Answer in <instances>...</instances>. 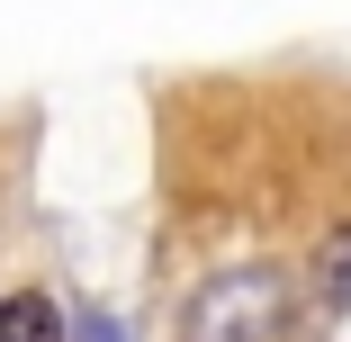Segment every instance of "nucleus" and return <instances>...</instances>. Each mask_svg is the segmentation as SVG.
Returning a JSON list of instances; mask_svg holds the SVG:
<instances>
[{
    "instance_id": "f03ea898",
    "label": "nucleus",
    "mask_w": 351,
    "mask_h": 342,
    "mask_svg": "<svg viewBox=\"0 0 351 342\" xmlns=\"http://www.w3.org/2000/svg\"><path fill=\"white\" fill-rule=\"evenodd\" d=\"M315 280H324V297H351V225H333L315 243Z\"/></svg>"
},
{
    "instance_id": "7ed1b4c3",
    "label": "nucleus",
    "mask_w": 351,
    "mask_h": 342,
    "mask_svg": "<svg viewBox=\"0 0 351 342\" xmlns=\"http://www.w3.org/2000/svg\"><path fill=\"white\" fill-rule=\"evenodd\" d=\"M99 342H108V333H99Z\"/></svg>"
},
{
    "instance_id": "f257e3e1",
    "label": "nucleus",
    "mask_w": 351,
    "mask_h": 342,
    "mask_svg": "<svg viewBox=\"0 0 351 342\" xmlns=\"http://www.w3.org/2000/svg\"><path fill=\"white\" fill-rule=\"evenodd\" d=\"M0 342H63V306L45 289H10L0 297Z\"/></svg>"
}]
</instances>
